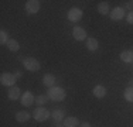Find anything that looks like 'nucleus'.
Listing matches in <instances>:
<instances>
[{
	"mask_svg": "<svg viewBox=\"0 0 133 127\" xmlns=\"http://www.w3.org/2000/svg\"><path fill=\"white\" fill-rule=\"evenodd\" d=\"M47 96H48V99L52 100V102H62L65 99L66 93L61 86H52L47 90Z\"/></svg>",
	"mask_w": 133,
	"mask_h": 127,
	"instance_id": "obj_1",
	"label": "nucleus"
},
{
	"mask_svg": "<svg viewBox=\"0 0 133 127\" xmlns=\"http://www.w3.org/2000/svg\"><path fill=\"white\" fill-rule=\"evenodd\" d=\"M20 61H21V64L24 65V68H26L27 71L37 72V71H40V68H41V64L37 61L36 58H31V57H21Z\"/></svg>",
	"mask_w": 133,
	"mask_h": 127,
	"instance_id": "obj_2",
	"label": "nucleus"
},
{
	"mask_svg": "<svg viewBox=\"0 0 133 127\" xmlns=\"http://www.w3.org/2000/svg\"><path fill=\"white\" fill-rule=\"evenodd\" d=\"M50 116H51V113L48 112V109H45V107H43V106L36 107L34 112H33V119L37 120V122H45Z\"/></svg>",
	"mask_w": 133,
	"mask_h": 127,
	"instance_id": "obj_3",
	"label": "nucleus"
},
{
	"mask_svg": "<svg viewBox=\"0 0 133 127\" xmlns=\"http://www.w3.org/2000/svg\"><path fill=\"white\" fill-rule=\"evenodd\" d=\"M16 81H17V78L14 76V74H10V72H3L2 75H0V82H2L3 86H14Z\"/></svg>",
	"mask_w": 133,
	"mask_h": 127,
	"instance_id": "obj_4",
	"label": "nucleus"
},
{
	"mask_svg": "<svg viewBox=\"0 0 133 127\" xmlns=\"http://www.w3.org/2000/svg\"><path fill=\"white\" fill-rule=\"evenodd\" d=\"M66 17H68L69 21H74V23H77V21H79L82 18V10L78 7H72L71 10L68 11V14H66Z\"/></svg>",
	"mask_w": 133,
	"mask_h": 127,
	"instance_id": "obj_5",
	"label": "nucleus"
},
{
	"mask_svg": "<svg viewBox=\"0 0 133 127\" xmlns=\"http://www.w3.org/2000/svg\"><path fill=\"white\" fill-rule=\"evenodd\" d=\"M40 10V2L38 0H28L26 2V11L28 14H36Z\"/></svg>",
	"mask_w": 133,
	"mask_h": 127,
	"instance_id": "obj_6",
	"label": "nucleus"
},
{
	"mask_svg": "<svg viewBox=\"0 0 133 127\" xmlns=\"http://www.w3.org/2000/svg\"><path fill=\"white\" fill-rule=\"evenodd\" d=\"M21 96H23V93H21V90H20V88L18 86H11L10 89H9V93H7V97L10 100H18V99H21Z\"/></svg>",
	"mask_w": 133,
	"mask_h": 127,
	"instance_id": "obj_7",
	"label": "nucleus"
},
{
	"mask_svg": "<svg viewBox=\"0 0 133 127\" xmlns=\"http://www.w3.org/2000/svg\"><path fill=\"white\" fill-rule=\"evenodd\" d=\"M20 102H21V104H23V106H31V104L34 103V102H36V97L33 96V93H31V92H24L23 93V96H21V99H20Z\"/></svg>",
	"mask_w": 133,
	"mask_h": 127,
	"instance_id": "obj_8",
	"label": "nucleus"
},
{
	"mask_svg": "<svg viewBox=\"0 0 133 127\" xmlns=\"http://www.w3.org/2000/svg\"><path fill=\"white\" fill-rule=\"evenodd\" d=\"M72 36L77 41H84L85 38H87V31L84 30L82 27H78V25H75L74 30H72Z\"/></svg>",
	"mask_w": 133,
	"mask_h": 127,
	"instance_id": "obj_9",
	"label": "nucleus"
},
{
	"mask_svg": "<svg viewBox=\"0 0 133 127\" xmlns=\"http://www.w3.org/2000/svg\"><path fill=\"white\" fill-rule=\"evenodd\" d=\"M125 17V9L123 7H115L112 11H110V18L113 21H119Z\"/></svg>",
	"mask_w": 133,
	"mask_h": 127,
	"instance_id": "obj_10",
	"label": "nucleus"
},
{
	"mask_svg": "<svg viewBox=\"0 0 133 127\" xmlns=\"http://www.w3.org/2000/svg\"><path fill=\"white\" fill-rule=\"evenodd\" d=\"M55 76H54L52 74H45L43 76V85L44 86H47V88H52V86H55Z\"/></svg>",
	"mask_w": 133,
	"mask_h": 127,
	"instance_id": "obj_11",
	"label": "nucleus"
},
{
	"mask_svg": "<svg viewBox=\"0 0 133 127\" xmlns=\"http://www.w3.org/2000/svg\"><path fill=\"white\" fill-rule=\"evenodd\" d=\"M51 117L54 119V122L59 123V122H64L65 120V112L62 109H54L51 113Z\"/></svg>",
	"mask_w": 133,
	"mask_h": 127,
	"instance_id": "obj_12",
	"label": "nucleus"
},
{
	"mask_svg": "<svg viewBox=\"0 0 133 127\" xmlns=\"http://www.w3.org/2000/svg\"><path fill=\"white\" fill-rule=\"evenodd\" d=\"M92 93L95 95V97H99V99H102V97H105V95H106V88L102 86V85H96V86L94 88Z\"/></svg>",
	"mask_w": 133,
	"mask_h": 127,
	"instance_id": "obj_13",
	"label": "nucleus"
},
{
	"mask_svg": "<svg viewBox=\"0 0 133 127\" xmlns=\"http://www.w3.org/2000/svg\"><path fill=\"white\" fill-rule=\"evenodd\" d=\"M30 117H31V114L28 113V112H26V110L16 113V120H17L18 123H26V122L30 120Z\"/></svg>",
	"mask_w": 133,
	"mask_h": 127,
	"instance_id": "obj_14",
	"label": "nucleus"
},
{
	"mask_svg": "<svg viewBox=\"0 0 133 127\" xmlns=\"http://www.w3.org/2000/svg\"><path fill=\"white\" fill-rule=\"evenodd\" d=\"M120 59H122L123 62H126V64H130L133 62V51H122L120 52Z\"/></svg>",
	"mask_w": 133,
	"mask_h": 127,
	"instance_id": "obj_15",
	"label": "nucleus"
},
{
	"mask_svg": "<svg viewBox=\"0 0 133 127\" xmlns=\"http://www.w3.org/2000/svg\"><path fill=\"white\" fill-rule=\"evenodd\" d=\"M87 48L89 51H96L98 48H99V43H98L96 38H92V37L88 38L87 40Z\"/></svg>",
	"mask_w": 133,
	"mask_h": 127,
	"instance_id": "obj_16",
	"label": "nucleus"
},
{
	"mask_svg": "<svg viewBox=\"0 0 133 127\" xmlns=\"http://www.w3.org/2000/svg\"><path fill=\"white\" fill-rule=\"evenodd\" d=\"M64 126H65V127H78V126H79V122H78L77 117L69 116V117H65Z\"/></svg>",
	"mask_w": 133,
	"mask_h": 127,
	"instance_id": "obj_17",
	"label": "nucleus"
},
{
	"mask_svg": "<svg viewBox=\"0 0 133 127\" xmlns=\"http://www.w3.org/2000/svg\"><path fill=\"white\" fill-rule=\"evenodd\" d=\"M7 45V48L11 51V52H16V51H18L20 50V44H18V41L17 40H13V38H10L9 40V43L6 44Z\"/></svg>",
	"mask_w": 133,
	"mask_h": 127,
	"instance_id": "obj_18",
	"label": "nucleus"
},
{
	"mask_svg": "<svg viewBox=\"0 0 133 127\" xmlns=\"http://www.w3.org/2000/svg\"><path fill=\"white\" fill-rule=\"evenodd\" d=\"M98 11H99V14H109V4H108L106 2H101L99 4H98Z\"/></svg>",
	"mask_w": 133,
	"mask_h": 127,
	"instance_id": "obj_19",
	"label": "nucleus"
},
{
	"mask_svg": "<svg viewBox=\"0 0 133 127\" xmlns=\"http://www.w3.org/2000/svg\"><path fill=\"white\" fill-rule=\"evenodd\" d=\"M123 96H125V99L128 100V102H132L133 103V88H126L125 89V92H123Z\"/></svg>",
	"mask_w": 133,
	"mask_h": 127,
	"instance_id": "obj_20",
	"label": "nucleus"
},
{
	"mask_svg": "<svg viewBox=\"0 0 133 127\" xmlns=\"http://www.w3.org/2000/svg\"><path fill=\"white\" fill-rule=\"evenodd\" d=\"M9 40H10V38H9V34L6 33L4 30L0 31V44H2V45H4V44L9 43Z\"/></svg>",
	"mask_w": 133,
	"mask_h": 127,
	"instance_id": "obj_21",
	"label": "nucleus"
},
{
	"mask_svg": "<svg viewBox=\"0 0 133 127\" xmlns=\"http://www.w3.org/2000/svg\"><path fill=\"white\" fill-rule=\"evenodd\" d=\"M47 100H48V96H47V95H40V96L36 97V103L38 104V106H43V104H45Z\"/></svg>",
	"mask_w": 133,
	"mask_h": 127,
	"instance_id": "obj_22",
	"label": "nucleus"
},
{
	"mask_svg": "<svg viewBox=\"0 0 133 127\" xmlns=\"http://www.w3.org/2000/svg\"><path fill=\"white\" fill-rule=\"evenodd\" d=\"M126 20H128L129 24H133V10L129 11V14H128V17H126Z\"/></svg>",
	"mask_w": 133,
	"mask_h": 127,
	"instance_id": "obj_23",
	"label": "nucleus"
},
{
	"mask_svg": "<svg viewBox=\"0 0 133 127\" xmlns=\"http://www.w3.org/2000/svg\"><path fill=\"white\" fill-rule=\"evenodd\" d=\"M79 127H91V124L88 122H84V123H81V124H79Z\"/></svg>",
	"mask_w": 133,
	"mask_h": 127,
	"instance_id": "obj_24",
	"label": "nucleus"
},
{
	"mask_svg": "<svg viewBox=\"0 0 133 127\" xmlns=\"http://www.w3.org/2000/svg\"><path fill=\"white\" fill-rule=\"evenodd\" d=\"M14 76H16V78L18 79V78H21V76H23V74H21V72L18 71V72H16V74H14Z\"/></svg>",
	"mask_w": 133,
	"mask_h": 127,
	"instance_id": "obj_25",
	"label": "nucleus"
},
{
	"mask_svg": "<svg viewBox=\"0 0 133 127\" xmlns=\"http://www.w3.org/2000/svg\"><path fill=\"white\" fill-rule=\"evenodd\" d=\"M129 86L133 88V79H130V81H129Z\"/></svg>",
	"mask_w": 133,
	"mask_h": 127,
	"instance_id": "obj_26",
	"label": "nucleus"
},
{
	"mask_svg": "<svg viewBox=\"0 0 133 127\" xmlns=\"http://www.w3.org/2000/svg\"><path fill=\"white\" fill-rule=\"evenodd\" d=\"M55 127H65V126H64V124H57Z\"/></svg>",
	"mask_w": 133,
	"mask_h": 127,
	"instance_id": "obj_27",
	"label": "nucleus"
},
{
	"mask_svg": "<svg viewBox=\"0 0 133 127\" xmlns=\"http://www.w3.org/2000/svg\"><path fill=\"white\" fill-rule=\"evenodd\" d=\"M132 3H133V2H132Z\"/></svg>",
	"mask_w": 133,
	"mask_h": 127,
	"instance_id": "obj_28",
	"label": "nucleus"
}]
</instances>
